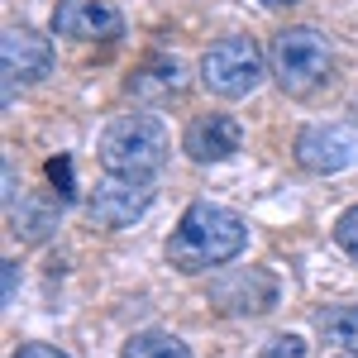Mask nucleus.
Returning a JSON list of instances; mask_svg holds the SVG:
<instances>
[{
    "mask_svg": "<svg viewBox=\"0 0 358 358\" xmlns=\"http://www.w3.org/2000/svg\"><path fill=\"white\" fill-rule=\"evenodd\" d=\"M248 248V220L215 201H192L167 239V263L182 277H201L210 268L234 263Z\"/></svg>",
    "mask_w": 358,
    "mask_h": 358,
    "instance_id": "f257e3e1",
    "label": "nucleus"
},
{
    "mask_svg": "<svg viewBox=\"0 0 358 358\" xmlns=\"http://www.w3.org/2000/svg\"><path fill=\"white\" fill-rule=\"evenodd\" d=\"M268 67H273V82L282 86V96L310 101V96L325 91L330 77H334V48H330V38H325L320 29L287 24L282 34H273Z\"/></svg>",
    "mask_w": 358,
    "mask_h": 358,
    "instance_id": "f03ea898",
    "label": "nucleus"
},
{
    "mask_svg": "<svg viewBox=\"0 0 358 358\" xmlns=\"http://www.w3.org/2000/svg\"><path fill=\"white\" fill-rule=\"evenodd\" d=\"M172 138L158 115H120L101 134V167L129 182H153L167 167Z\"/></svg>",
    "mask_w": 358,
    "mask_h": 358,
    "instance_id": "7ed1b4c3",
    "label": "nucleus"
},
{
    "mask_svg": "<svg viewBox=\"0 0 358 358\" xmlns=\"http://www.w3.org/2000/svg\"><path fill=\"white\" fill-rule=\"evenodd\" d=\"M263 77H268V57L258 48V38H248V34H229L201 53V86L220 101L253 96L263 86Z\"/></svg>",
    "mask_w": 358,
    "mask_h": 358,
    "instance_id": "20e7f679",
    "label": "nucleus"
},
{
    "mask_svg": "<svg viewBox=\"0 0 358 358\" xmlns=\"http://www.w3.org/2000/svg\"><path fill=\"white\" fill-rule=\"evenodd\" d=\"M0 72H5V106L15 101V86H34L53 72V43L29 24H10L0 38Z\"/></svg>",
    "mask_w": 358,
    "mask_h": 358,
    "instance_id": "39448f33",
    "label": "nucleus"
},
{
    "mask_svg": "<svg viewBox=\"0 0 358 358\" xmlns=\"http://www.w3.org/2000/svg\"><path fill=\"white\" fill-rule=\"evenodd\" d=\"M148 206H153V187H148V182H129V177L106 172V177L91 187V196H86V220L96 224V229H124V224H134Z\"/></svg>",
    "mask_w": 358,
    "mask_h": 358,
    "instance_id": "423d86ee",
    "label": "nucleus"
},
{
    "mask_svg": "<svg viewBox=\"0 0 358 358\" xmlns=\"http://www.w3.org/2000/svg\"><path fill=\"white\" fill-rule=\"evenodd\" d=\"M296 163L306 172H315V177H334V172H344V167L358 163V129L354 124H306L301 134H296Z\"/></svg>",
    "mask_w": 358,
    "mask_h": 358,
    "instance_id": "0eeeda50",
    "label": "nucleus"
},
{
    "mask_svg": "<svg viewBox=\"0 0 358 358\" xmlns=\"http://www.w3.org/2000/svg\"><path fill=\"white\" fill-rule=\"evenodd\" d=\"M53 34L77 43H115L124 38V15L110 0H62L53 10Z\"/></svg>",
    "mask_w": 358,
    "mask_h": 358,
    "instance_id": "6e6552de",
    "label": "nucleus"
},
{
    "mask_svg": "<svg viewBox=\"0 0 358 358\" xmlns=\"http://www.w3.org/2000/svg\"><path fill=\"white\" fill-rule=\"evenodd\" d=\"M210 306L224 315H263L277 306V277L263 268H234L210 282Z\"/></svg>",
    "mask_w": 358,
    "mask_h": 358,
    "instance_id": "1a4fd4ad",
    "label": "nucleus"
},
{
    "mask_svg": "<svg viewBox=\"0 0 358 358\" xmlns=\"http://www.w3.org/2000/svg\"><path fill=\"white\" fill-rule=\"evenodd\" d=\"M244 148V129L234 115H196L182 134V153L192 163H224Z\"/></svg>",
    "mask_w": 358,
    "mask_h": 358,
    "instance_id": "9d476101",
    "label": "nucleus"
},
{
    "mask_svg": "<svg viewBox=\"0 0 358 358\" xmlns=\"http://www.w3.org/2000/svg\"><path fill=\"white\" fill-rule=\"evenodd\" d=\"M182 86L187 82H182V62L177 57H148L134 77L124 82V91L134 101H172V96H182Z\"/></svg>",
    "mask_w": 358,
    "mask_h": 358,
    "instance_id": "9b49d317",
    "label": "nucleus"
},
{
    "mask_svg": "<svg viewBox=\"0 0 358 358\" xmlns=\"http://www.w3.org/2000/svg\"><path fill=\"white\" fill-rule=\"evenodd\" d=\"M315 330L330 344H339L349 358H358V306H325L315 315Z\"/></svg>",
    "mask_w": 358,
    "mask_h": 358,
    "instance_id": "f8f14e48",
    "label": "nucleus"
},
{
    "mask_svg": "<svg viewBox=\"0 0 358 358\" xmlns=\"http://www.w3.org/2000/svg\"><path fill=\"white\" fill-rule=\"evenodd\" d=\"M120 358H192V349L167 330H138V334L124 339Z\"/></svg>",
    "mask_w": 358,
    "mask_h": 358,
    "instance_id": "ddd939ff",
    "label": "nucleus"
},
{
    "mask_svg": "<svg viewBox=\"0 0 358 358\" xmlns=\"http://www.w3.org/2000/svg\"><path fill=\"white\" fill-rule=\"evenodd\" d=\"M334 244H339V248H344V253L358 263V206H349V210L334 220Z\"/></svg>",
    "mask_w": 358,
    "mask_h": 358,
    "instance_id": "4468645a",
    "label": "nucleus"
},
{
    "mask_svg": "<svg viewBox=\"0 0 358 358\" xmlns=\"http://www.w3.org/2000/svg\"><path fill=\"white\" fill-rule=\"evenodd\" d=\"M48 177H53V187H57V201L72 206V201H77V182H72V158H67V153L48 163Z\"/></svg>",
    "mask_w": 358,
    "mask_h": 358,
    "instance_id": "2eb2a0df",
    "label": "nucleus"
},
{
    "mask_svg": "<svg viewBox=\"0 0 358 358\" xmlns=\"http://www.w3.org/2000/svg\"><path fill=\"white\" fill-rule=\"evenodd\" d=\"M263 358H306V339L301 334H273L263 344Z\"/></svg>",
    "mask_w": 358,
    "mask_h": 358,
    "instance_id": "dca6fc26",
    "label": "nucleus"
},
{
    "mask_svg": "<svg viewBox=\"0 0 358 358\" xmlns=\"http://www.w3.org/2000/svg\"><path fill=\"white\" fill-rule=\"evenodd\" d=\"M15 358H72V354H62V349H53V344H20Z\"/></svg>",
    "mask_w": 358,
    "mask_h": 358,
    "instance_id": "f3484780",
    "label": "nucleus"
},
{
    "mask_svg": "<svg viewBox=\"0 0 358 358\" xmlns=\"http://www.w3.org/2000/svg\"><path fill=\"white\" fill-rule=\"evenodd\" d=\"M15 282H20V263H5V306L15 301Z\"/></svg>",
    "mask_w": 358,
    "mask_h": 358,
    "instance_id": "a211bd4d",
    "label": "nucleus"
},
{
    "mask_svg": "<svg viewBox=\"0 0 358 358\" xmlns=\"http://www.w3.org/2000/svg\"><path fill=\"white\" fill-rule=\"evenodd\" d=\"M263 10H292V5H301V0H258Z\"/></svg>",
    "mask_w": 358,
    "mask_h": 358,
    "instance_id": "6ab92c4d",
    "label": "nucleus"
},
{
    "mask_svg": "<svg viewBox=\"0 0 358 358\" xmlns=\"http://www.w3.org/2000/svg\"><path fill=\"white\" fill-rule=\"evenodd\" d=\"M354 120H358V106H354Z\"/></svg>",
    "mask_w": 358,
    "mask_h": 358,
    "instance_id": "aec40b11",
    "label": "nucleus"
}]
</instances>
